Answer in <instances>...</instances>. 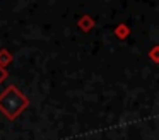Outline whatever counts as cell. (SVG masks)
<instances>
[{
    "label": "cell",
    "instance_id": "6da1fadb",
    "mask_svg": "<svg viewBox=\"0 0 159 140\" xmlns=\"http://www.w3.org/2000/svg\"><path fill=\"white\" fill-rule=\"evenodd\" d=\"M28 106L26 97H22L21 94L16 92V87H11L9 91H5L0 96V109L9 116V118H16L17 113L21 109H24Z\"/></svg>",
    "mask_w": 159,
    "mask_h": 140
}]
</instances>
